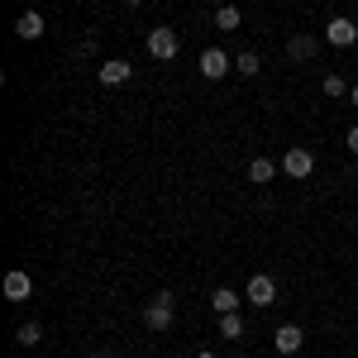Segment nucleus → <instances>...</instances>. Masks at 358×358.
<instances>
[{"instance_id":"f257e3e1","label":"nucleus","mask_w":358,"mask_h":358,"mask_svg":"<svg viewBox=\"0 0 358 358\" xmlns=\"http://www.w3.org/2000/svg\"><path fill=\"white\" fill-rule=\"evenodd\" d=\"M143 325L153 334H167L172 330V292H158L153 301H148V310H143Z\"/></svg>"},{"instance_id":"f03ea898","label":"nucleus","mask_w":358,"mask_h":358,"mask_svg":"<svg viewBox=\"0 0 358 358\" xmlns=\"http://www.w3.org/2000/svg\"><path fill=\"white\" fill-rule=\"evenodd\" d=\"M282 172H287L292 182H306V177L315 172V153L301 148V143H292V148H287V158H282Z\"/></svg>"},{"instance_id":"7ed1b4c3","label":"nucleus","mask_w":358,"mask_h":358,"mask_svg":"<svg viewBox=\"0 0 358 358\" xmlns=\"http://www.w3.org/2000/svg\"><path fill=\"white\" fill-rule=\"evenodd\" d=\"M244 301L258 306V310H268V306L277 301V282L268 273H253V277H248V287H244Z\"/></svg>"},{"instance_id":"20e7f679","label":"nucleus","mask_w":358,"mask_h":358,"mask_svg":"<svg viewBox=\"0 0 358 358\" xmlns=\"http://www.w3.org/2000/svg\"><path fill=\"white\" fill-rule=\"evenodd\" d=\"M196 67H201V77H206V82H220L224 72H234V57L224 53V48H206Z\"/></svg>"},{"instance_id":"39448f33","label":"nucleus","mask_w":358,"mask_h":358,"mask_svg":"<svg viewBox=\"0 0 358 358\" xmlns=\"http://www.w3.org/2000/svg\"><path fill=\"white\" fill-rule=\"evenodd\" d=\"M325 43H334V48H354L358 43V24L349 20V15H334L330 24H325Z\"/></svg>"},{"instance_id":"423d86ee","label":"nucleus","mask_w":358,"mask_h":358,"mask_svg":"<svg viewBox=\"0 0 358 358\" xmlns=\"http://www.w3.org/2000/svg\"><path fill=\"white\" fill-rule=\"evenodd\" d=\"M177 48H182V38H177V29H153L148 34V53L158 57V62H167V57H177Z\"/></svg>"},{"instance_id":"0eeeda50","label":"nucleus","mask_w":358,"mask_h":358,"mask_svg":"<svg viewBox=\"0 0 358 358\" xmlns=\"http://www.w3.org/2000/svg\"><path fill=\"white\" fill-rule=\"evenodd\" d=\"M0 292H5V301H29L34 296V277L24 268H15V273H5V287Z\"/></svg>"},{"instance_id":"6e6552de","label":"nucleus","mask_w":358,"mask_h":358,"mask_svg":"<svg viewBox=\"0 0 358 358\" xmlns=\"http://www.w3.org/2000/svg\"><path fill=\"white\" fill-rule=\"evenodd\" d=\"M96 77H101V86H124L129 77H134V67H129L124 57H110V62L96 67Z\"/></svg>"},{"instance_id":"1a4fd4ad","label":"nucleus","mask_w":358,"mask_h":358,"mask_svg":"<svg viewBox=\"0 0 358 358\" xmlns=\"http://www.w3.org/2000/svg\"><path fill=\"white\" fill-rule=\"evenodd\" d=\"M43 15H38V10H24V15H20V20H15V34H20V38H29V43H34V38H43Z\"/></svg>"},{"instance_id":"9d476101","label":"nucleus","mask_w":358,"mask_h":358,"mask_svg":"<svg viewBox=\"0 0 358 358\" xmlns=\"http://www.w3.org/2000/svg\"><path fill=\"white\" fill-rule=\"evenodd\" d=\"M273 344H277V354H296V349L306 344V334L296 330V325H282V330L273 334Z\"/></svg>"},{"instance_id":"9b49d317","label":"nucleus","mask_w":358,"mask_h":358,"mask_svg":"<svg viewBox=\"0 0 358 358\" xmlns=\"http://www.w3.org/2000/svg\"><path fill=\"white\" fill-rule=\"evenodd\" d=\"M315 48H320V43H315L310 34H296V38L287 43V53L296 57V62H310V57H315Z\"/></svg>"},{"instance_id":"f8f14e48","label":"nucleus","mask_w":358,"mask_h":358,"mask_svg":"<svg viewBox=\"0 0 358 358\" xmlns=\"http://www.w3.org/2000/svg\"><path fill=\"white\" fill-rule=\"evenodd\" d=\"M239 301H244L239 292H229V287H220V292L210 296V310H215V315H229V310H239Z\"/></svg>"},{"instance_id":"ddd939ff","label":"nucleus","mask_w":358,"mask_h":358,"mask_svg":"<svg viewBox=\"0 0 358 358\" xmlns=\"http://www.w3.org/2000/svg\"><path fill=\"white\" fill-rule=\"evenodd\" d=\"M273 177H277L273 158H253V163H248V182H258V187H263V182H273Z\"/></svg>"},{"instance_id":"4468645a","label":"nucleus","mask_w":358,"mask_h":358,"mask_svg":"<svg viewBox=\"0 0 358 358\" xmlns=\"http://www.w3.org/2000/svg\"><path fill=\"white\" fill-rule=\"evenodd\" d=\"M239 24H244L239 5H215V29H239Z\"/></svg>"},{"instance_id":"2eb2a0df","label":"nucleus","mask_w":358,"mask_h":358,"mask_svg":"<svg viewBox=\"0 0 358 358\" xmlns=\"http://www.w3.org/2000/svg\"><path fill=\"white\" fill-rule=\"evenodd\" d=\"M220 334H224V339H244V315H239V310L220 315Z\"/></svg>"},{"instance_id":"dca6fc26","label":"nucleus","mask_w":358,"mask_h":358,"mask_svg":"<svg viewBox=\"0 0 358 358\" xmlns=\"http://www.w3.org/2000/svg\"><path fill=\"white\" fill-rule=\"evenodd\" d=\"M258 67H263L258 53H239V57H234V72H239V77H258Z\"/></svg>"},{"instance_id":"f3484780","label":"nucleus","mask_w":358,"mask_h":358,"mask_svg":"<svg viewBox=\"0 0 358 358\" xmlns=\"http://www.w3.org/2000/svg\"><path fill=\"white\" fill-rule=\"evenodd\" d=\"M15 339H20V344H24V349H34V344H38V339H43V330H38V325H34V320H24V325H20V330H15Z\"/></svg>"},{"instance_id":"a211bd4d","label":"nucleus","mask_w":358,"mask_h":358,"mask_svg":"<svg viewBox=\"0 0 358 358\" xmlns=\"http://www.w3.org/2000/svg\"><path fill=\"white\" fill-rule=\"evenodd\" d=\"M325 96H334V101H339V96H349V82H344V77H339V72H330V77H325Z\"/></svg>"},{"instance_id":"6ab92c4d","label":"nucleus","mask_w":358,"mask_h":358,"mask_svg":"<svg viewBox=\"0 0 358 358\" xmlns=\"http://www.w3.org/2000/svg\"><path fill=\"white\" fill-rule=\"evenodd\" d=\"M344 143H349V153H358V124L349 129V138H344Z\"/></svg>"},{"instance_id":"aec40b11","label":"nucleus","mask_w":358,"mask_h":358,"mask_svg":"<svg viewBox=\"0 0 358 358\" xmlns=\"http://www.w3.org/2000/svg\"><path fill=\"white\" fill-rule=\"evenodd\" d=\"M349 106H354V110H358V82L349 86Z\"/></svg>"},{"instance_id":"412c9836","label":"nucleus","mask_w":358,"mask_h":358,"mask_svg":"<svg viewBox=\"0 0 358 358\" xmlns=\"http://www.w3.org/2000/svg\"><path fill=\"white\" fill-rule=\"evenodd\" d=\"M124 5H143V0H124Z\"/></svg>"},{"instance_id":"4be33fe9","label":"nucleus","mask_w":358,"mask_h":358,"mask_svg":"<svg viewBox=\"0 0 358 358\" xmlns=\"http://www.w3.org/2000/svg\"><path fill=\"white\" fill-rule=\"evenodd\" d=\"M196 358H215V354H196Z\"/></svg>"},{"instance_id":"5701e85b","label":"nucleus","mask_w":358,"mask_h":358,"mask_svg":"<svg viewBox=\"0 0 358 358\" xmlns=\"http://www.w3.org/2000/svg\"><path fill=\"white\" fill-rule=\"evenodd\" d=\"M206 5H220V0H206Z\"/></svg>"},{"instance_id":"b1692460","label":"nucleus","mask_w":358,"mask_h":358,"mask_svg":"<svg viewBox=\"0 0 358 358\" xmlns=\"http://www.w3.org/2000/svg\"><path fill=\"white\" fill-rule=\"evenodd\" d=\"M239 358H248V354H239Z\"/></svg>"}]
</instances>
